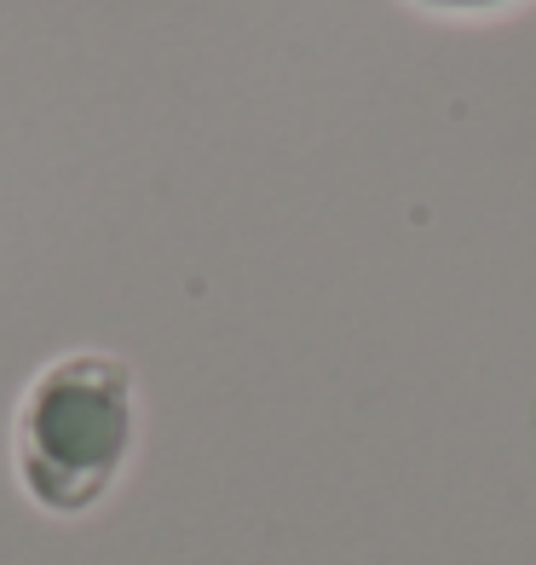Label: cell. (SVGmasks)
I'll return each instance as SVG.
<instances>
[{"label": "cell", "instance_id": "obj_1", "mask_svg": "<svg viewBox=\"0 0 536 565\" xmlns=\"http://www.w3.org/2000/svg\"><path fill=\"white\" fill-rule=\"evenodd\" d=\"M18 479L41 508L82 513L110 491L133 445V381L105 352L58 358L18 404Z\"/></svg>", "mask_w": 536, "mask_h": 565}, {"label": "cell", "instance_id": "obj_2", "mask_svg": "<svg viewBox=\"0 0 536 565\" xmlns=\"http://www.w3.org/2000/svg\"><path fill=\"white\" fill-rule=\"evenodd\" d=\"M427 7H502V0H427Z\"/></svg>", "mask_w": 536, "mask_h": 565}]
</instances>
